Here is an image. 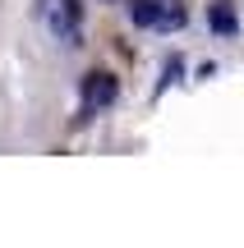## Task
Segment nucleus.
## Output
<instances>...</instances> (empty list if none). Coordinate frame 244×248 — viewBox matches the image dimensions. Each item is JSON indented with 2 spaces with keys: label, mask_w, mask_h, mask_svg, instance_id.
<instances>
[{
  "label": "nucleus",
  "mask_w": 244,
  "mask_h": 248,
  "mask_svg": "<svg viewBox=\"0 0 244 248\" xmlns=\"http://www.w3.org/2000/svg\"><path fill=\"white\" fill-rule=\"evenodd\" d=\"M83 106H92V110H101V106H111V101L120 97V78L111 69H92V74H83Z\"/></svg>",
  "instance_id": "2"
},
{
  "label": "nucleus",
  "mask_w": 244,
  "mask_h": 248,
  "mask_svg": "<svg viewBox=\"0 0 244 248\" xmlns=\"http://www.w3.org/2000/svg\"><path fill=\"white\" fill-rule=\"evenodd\" d=\"M46 28L55 32V42L79 46L83 42V0H55L51 14H46Z\"/></svg>",
  "instance_id": "1"
},
{
  "label": "nucleus",
  "mask_w": 244,
  "mask_h": 248,
  "mask_svg": "<svg viewBox=\"0 0 244 248\" xmlns=\"http://www.w3.org/2000/svg\"><path fill=\"white\" fill-rule=\"evenodd\" d=\"M129 18H134L138 28H157V18H162V0H129Z\"/></svg>",
  "instance_id": "4"
},
{
  "label": "nucleus",
  "mask_w": 244,
  "mask_h": 248,
  "mask_svg": "<svg viewBox=\"0 0 244 248\" xmlns=\"http://www.w3.org/2000/svg\"><path fill=\"white\" fill-rule=\"evenodd\" d=\"M180 74H184V60H180V55H171V60H166V74H162V83H157V97H162L166 88H175V83H180Z\"/></svg>",
  "instance_id": "6"
},
{
  "label": "nucleus",
  "mask_w": 244,
  "mask_h": 248,
  "mask_svg": "<svg viewBox=\"0 0 244 248\" xmlns=\"http://www.w3.org/2000/svg\"><path fill=\"white\" fill-rule=\"evenodd\" d=\"M208 28L221 37V42H230V37H240V14L226 5V0H212L208 5Z\"/></svg>",
  "instance_id": "3"
},
{
  "label": "nucleus",
  "mask_w": 244,
  "mask_h": 248,
  "mask_svg": "<svg viewBox=\"0 0 244 248\" xmlns=\"http://www.w3.org/2000/svg\"><path fill=\"white\" fill-rule=\"evenodd\" d=\"M184 5H162V18H157V32H175V28H184Z\"/></svg>",
  "instance_id": "5"
}]
</instances>
